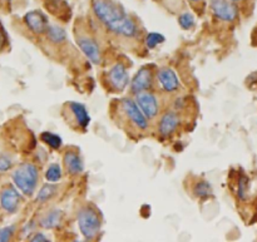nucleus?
Wrapping results in <instances>:
<instances>
[{"label":"nucleus","mask_w":257,"mask_h":242,"mask_svg":"<svg viewBox=\"0 0 257 242\" xmlns=\"http://www.w3.org/2000/svg\"><path fill=\"white\" fill-rule=\"evenodd\" d=\"M10 167H12V161L5 156H0V172H5L10 170Z\"/></svg>","instance_id":"nucleus-26"},{"label":"nucleus","mask_w":257,"mask_h":242,"mask_svg":"<svg viewBox=\"0 0 257 242\" xmlns=\"http://www.w3.org/2000/svg\"><path fill=\"white\" fill-rule=\"evenodd\" d=\"M248 188V180L246 176H240L238 178V188H237V195L241 200H245L246 193H247Z\"/></svg>","instance_id":"nucleus-24"},{"label":"nucleus","mask_w":257,"mask_h":242,"mask_svg":"<svg viewBox=\"0 0 257 242\" xmlns=\"http://www.w3.org/2000/svg\"><path fill=\"white\" fill-rule=\"evenodd\" d=\"M30 240H32L33 242H47V241H49L48 240V237H45L44 235H43V233H35L34 236H33L32 238H30Z\"/></svg>","instance_id":"nucleus-28"},{"label":"nucleus","mask_w":257,"mask_h":242,"mask_svg":"<svg viewBox=\"0 0 257 242\" xmlns=\"http://www.w3.org/2000/svg\"><path fill=\"white\" fill-rule=\"evenodd\" d=\"M213 15L223 22H233L238 17V9L232 0H210Z\"/></svg>","instance_id":"nucleus-5"},{"label":"nucleus","mask_w":257,"mask_h":242,"mask_svg":"<svg viewBox=\"0 0 257 242\" xmlns=\"http://www.w3.org/2000/svg\"><path fill=\"white\" fill-rule=\"evenodd\" d=\"M178 23L183 29H191L195 25V17L191 13H183L178 18Z\"/></svg>","instance_id":"nucleus-23"},{"label":"nucleus","mask_w":257,"mask_h":242,"mask_svg":"<svg viewBox=\"0 0 257 242\" xmlns=\"http://www.w3.org/2000/svg\"><path fill=\"white\" fill-rule=\"evenodd\" d=\"M0 202L3 208L8 212H15L20 202V195L15 188L8 187L0 195Z\"/></svg>","instance_id":"nucleus-13"},{"label":"nucleus","mask_w":257,"mask_h":242,"mask_svg":"<svg viewBox=\"0 0 257 242\" xmlns=\"http://www.w3.org/2000/svg\"><path fill=\"white\" fill-rule=\"evenodd\" d=\"M157 80L161 88L167 93H173L180 88V80H178L176 73L170 68H162L161 70H158Z\"/></svg>","instance_id":"nucleus-10"},{"label":"nucleus","mask_w":257,"mask_h":242,"mask_svg":"<svg viewBox=\"0 0 257 242\" xmlns=\"http://www.w3.org/2000/svg\"><path fill=\"white\" fill-rule=\"evenodd\" d=\"M55 192H57V186L52 185V182L47 183V185L43 186L42 190L39 191V193H38L37 196V200L39 201V202H47L48 200H50V198L55 195Z\"/></svg>","instance_id":"nucleus-19"},{"label":"nucleus","mask_w":257,"mask_h":242,"mask_svg":"<svg viewBox=\"0 0 257 242\" xmlns=\"http://www.w3.org/2000/svg\"><path fill=\"white\" fill-rule=\"evenodd\" d=\"M63 161H64L65 170H67V172L69 173V175H79V173H82L83 170H84V165H83L82 158H80V156L78 155L77 152H74V151H68V152H65Z\"/></svg>","instance_id":"nucleus-15"},{"label":"nucleus","mask_w":257,"mask_h":242,"mask_svg":"<svg viewBox=\"0 0 257 242\" xmlns=\"http://www.w3.org/2000/svg\"><path fill=\"white\" fill-rule=\"evenodd\" d=\"M47 37L54 44H60L67 39V34H65L64 29L58 25H49L47 30Z\"/></svg>","instance_id":"nucleus-17"},{"label":"nucleus","mask_w":257,"mask_h":242,"mask_svg":"<svg viewBox=\"0 0 257 242\" xmlns=\"http://www.w3.org/2000/svg\"><path fill=\"white\" fill-rule=\"evenodd\" d=\"M188 2H191V3H200V2H202V0H188Z\"/></svg>","instance_id":"nucleus-29"},{"label":"nucleus","mask_w":257,"mask_h":242,"mask_svg":"<svg viewBox=\"0 0 257 242\" xmlns=\"http://www.w3.org/2000/svg\"><path fill=\"white\" fill-rule=\"evenodd\" d=\"M135 100L148 119H153L160 112L158 99L153 93L147 92V90L138 93V94H136Z\"/></svg>","instance_id":"nucleus-6"},{"label":"nucleus","mask_w":257,"mask_h":242,"mask_svg":"<svg viewBox=\"0 0 257 242\" xmlns=\"http://www.w3.org/2000/svg\"><path fill=\"white\" fill-rule=\"evenodd\" d=\"M5 44H7V35H5L4 29H3V28L0 27V52H2V50L4 49Z\"/></svg>","instance_id":"nucleus-27"},{"label":"nucleus","mask_w":257,"mask_h":242,"mask_svg":"<svg viewBox=\"0 0 257 242\" xmlns=\"http://www.w3.org/2000/svg\"><path fill=\"white\" fill-rule=\"evenodd\" d=\"M24 23L28 29L34 34H44L47 33L49 23H48L47 15L40 10H32L24 15Z\"/></svg>","instance_id":"nucleus-7"},{"label":"nucleus","mask_w":257,"mask_h":242,"mask_svg":"<svg viewBox=\"0 0 257 242\" xmlns=\"http://www.w3.org/2000/svg\"><path fill=\"white\" fill-rule=\"evenodd\" d=\"M181 118L180 115L176 112H172V110H168L165 114L161 117L160 125H158V131H160L161 135L163 137H167V136H171L177 127L180 126Z\"/></svg>","instance_id":"nucleus-12"},{"label":"nucleus","mask_w":257,"mask_h":242,"mask_svg":"<svg viewBox=\"0 0 257 242\" xmlns=\"http://www.w3.org/2000/svg\"><path fill=\"white\" fill-rule=\"evenodd\" d=\"M232 2H240V0H232Z\"/></svg>","instance_id":"nucleus-31"},{"label":"nucleus","mask_w":257,"mask_h":242,"mask_svg":"<svg viewBox=\"0 0 257 242\" xmlns=\"http://www.w3.org/2000/svg\"><path fill=\"white\" fill-rule=\"evenodd\" d=\"M63 212L60 210H52L49 212L45 213L42 218H40V226L43 228H55L57 226H59L60 221H62Z\"/></svg>","instance_id":"nucleus-16"},{"label":"nucleus","mask_w":257,"mask_h":242,"mask_svg":"<svg viewBox=\"0 0 257 242\" xmlns=\"http://www.w3.org/2000/svg\"><path fill=\"white\" fill-rule=\"evenodd\" d=\"M67 107L69 108V113L73 115V119L77 123L78 127L87 128L90 122V117L84 105L77 102H70L68 103Z\"/></svg>","instance_id":"nucleus-14"},{"label":"nucleus","mask_w":257,"mask_h":242,"mask_svg":"<svg viewBox=\"0 0 257 242\" xmlns=\"http://www.w3.org/2000/svg\"><path fill=\"white\" fill-rule=\"evenodd\" d=\"M38 180H39V171L33 163H23L13 173V181L15 186L27 196H32L34 193Z\"/></svg>","instance_id":"nucleus-2"},{"label":"nucleus","mask_w":257,"mask_h":242,"mask_svg":"<svg viewBox=\"0 0 257 242\" xmlns=\"http://www.w3.org/2000/svg\"><path fill=\"white\" fill-rule=\"evenodd\" d=\"M77 220L80 232L84 236L85 240H94L99 233L100 225H102L100 216L97 210L90 206H85L78 211Z\"/></svg>","instance_id":"nucleus-3"},{"label":"nucleus","mask_w":257,"mask_h":242,"mask_svg":"<svg viewBox=\"0 0 257 242\" xmlns=\"http://www.w3.org/2000/svg\"><path fill=\"white\" fill-rule=\"evenodd\" d=\"M14 231H15L14 226H8V227L0 228V242L9 241L10 238H12Z\"/></svg>","instance_id":"nucleus-25"},{"label":"nucleus","mask_w":257,"mask_h":242,"mask_svg":"<svg viewBox=\"0 0 257 242\" xmlns=\"http://www.w3.org/2000/svg\"><path fill=\"white\" fill-rule=\"evenodd\" d=\"M120 107H122L123 113L127 117V119L130 120L132 125H135L138 130L146 131L148 128V118L146 117L145 113L141 110V108L138 107L137 102L131 98H124L120 102Z\"/></svg>","instance_id":"nucleus-4"},{"label":"nucleus","mask_w":257,"mask_h":242,"mask_svg":"<svg viewBox=\"0 0 257 242\" xmlns=\"http://www.w3.org/2000/svg\"><path fill=\"white\" fill-rule=\"evenodd\" d=\"M92 9L95 18L114 34L124 38H135L140 33L135 20L112 0H93Z\"/></svg>","instance_id":"nucleus-1"},{"label":"nucleus","mask_w":257,"mask_h":242,"mask_svg":"<svg viewBox=\"0 0 257 242\" xmlns=\"http://www.w3.org/2000/svg\"><path fill=\"white\" fill-rule=\"evenodd\" d=\"M45 178H47L48 182L55 183L62 178V168L58 163H53L48 167L47 172H45Z\"/></svg>","instance_id":"nucleus-21"},{"label":"nucleus","mask_w":257,"mask_h":242,"mask_svg":"<svg viewBox=\"0 0 257 242\" xmlns=\"http://www.w3.org/2000/svg\"><path fill=\"white\" fill-rule=\"evenodd\" d=\"M40 138H42V141L45 145H48L53 150H58L62 146V138L52 132H43Z\"/></svg>","instance_id":"nucleus-20"},{"label":"nucleus","mask_w":257,"mask_h":242,"mask_svg":"<svg viewBox=\"0 0 257 242\" xmlns=\"http://www.w3.org/2000/svg\"><path fill=\"white\" fill-rule=\"evenodd\" d=\"M193 193L198 198H207L212 195V186L207 181H200L193 187Z\"/></svg>","instance_id":"nucleus-18"},{"label":"nucleus","mask_w":257,"mask_h":242,"mask_svg":"<svg viewBox=\"0 0 257 242\" xmlns=\"http://www.w3.org/2000/svg\"><path fill=\"white\" fill-rule=\"evenodd\" d=\"M78 47L82 49V52L84 53L85 57L93 63V64H99L100 63V49L99 45L97 44L95 40H93L92 38L88 37H80L77 40Z\"/></svg>","instance_id":"nucleus-11"},{"label":"nucleus","mask_w":257,"mask_h":242,"mask_svg":"<svg viewBox=\"0 0 257 242\" xmlns=\"http://www.w3.org/2000/svg\"><path fill=\"white\" fill-rule=\"evenodd\" d=\"M2 2H4V3H9L10 0H2Z\"/></svg>","instance_id":"nucleus-30"},{"label":"nucleus","mask_w":257,"mask_h":242,"mask_svg":"<svg viewBox=\"0 0 257 242\" xmlns=\"http://www.w3.org/2000/svg\"><path fill=\"white\" fill-rule=\"evenodd\" d=\"M108 82L110 87L117 92H122L130 83V77H128L127 68L123 63H115L108 72Z\"/></svg>","instance_id":"nucleus-8"},{"label":"nucleus","mask_w":257,"mask_h":242,"mask_svg":"<svg viewBox=\"0 0 257 242\" xmlns=\"http://www.w3.org/2000/svg\"><path fill=\"white\" fill-rule=\"evenodd\" d=\"M153 84V74L150 67H143L136 73L133 77L132 83H131V89L135 94H138L141 92H145L152 88Z\"/></svg>","instance_id":"nucleus-9"},{"label":"nucleus","mask_w":257,"mask_h":242,"mask_svg":"<svg viewBox=\"0 0 257 242\" xmlns=\"http://www.w3.org/2000/svg\"><path fill=\"white\" fill-rule=\"evenodd\" d=\"M163 42H165V37L158 34V33H150V34L146 37V45H147V48H150V49H153V48H156L158 44H161V43Z\"/></svg>","instance_id":"nucleus-22"}]
</instances>
